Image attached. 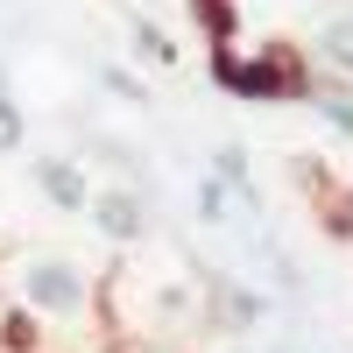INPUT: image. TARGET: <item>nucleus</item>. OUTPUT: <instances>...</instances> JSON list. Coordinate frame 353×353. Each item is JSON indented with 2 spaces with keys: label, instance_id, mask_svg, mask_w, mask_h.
I'll return each instance as SVG.
<instances>
[{
  "label": "nucleus",
  "instance_id": "nucleus-5",
  "mask_svg": "<svg viewBox=\"0 0 353 353\" xmlns=\"http://www.w3.org/2000/svg\"><path fill=\"white\" fill-rule=\"evenodd\" d=\"M28 176H36L43 205H50V212H64V219H85V205H92V191H99L92 170H85L78 156H64V149H57V156H36Z\"/></svg>",
  "mask_w": 353,
  "mask_h": 353
},
{
  "label": "nucleus",
  "instance_id": "nucleus-14",
  "mask_svg": "<svg viewBox=\"0 0 353 353\" xmlns=\"http://www.w3.org/2000/svg\"><path fill=\"white\" fill-rule=\"evenodd\" d=\"M198 219H205V226H226V219H233V198L212 184V176H198Z\"/></svg>",
  "mask_w": 353,
  "mask_h": 353
},
{
  "label": "nucleus",
  "instance_id": "nucleus-12",
  "mask_svg": "<svg viewBox=\"0 0 353 353\" xmlns=\"http://www.w3.org/2000/svg\"><path fill=\"white\" fill-rule=\"evenodd\" d=\"M21 149H28V121H21L14 92L0 85V156H21Z\"/></svg>",
  "mask_w": 353,
  "mask_h": 353
},
{
  "label": "nucleus",
  "instance_id": "nucleus-2",
  "mask_svg": "<svg viewBox=\"0 0 353 353\" xmlns=\"http://www.w3.org/2000/svg\"><path fill=\"white\" fill-rule=\"evenodd\" d=\"M212 64V85L233 99H248V106H311L318 92V71H311V57L304 50H290V43H254V50H212L205 57Z\"/></svg>",
  "mask_w": 353,
  "mask_h": 353
},
{
  "label": "nucleus",
  "instance_id": "nucleus-8",
  "mask_svg": "<svg viewBox=\"0 0 353 353\" xmlns=\"http://www.w3.org/2000/svg\"><path fill=\"white\" fill-rule=\"evenodd\" d=\"M121 28H128V50L141 57V64H156V71H176V64H184V50L170 43V28H156L149 14H134V8H121Z\"/></svg>",
  "mask_w": 353,
  "mask_h": 353
},
{
  "label": "nucleus",
  "instance_id": "nucleus-4",
  "mask_svg": "<svg viewBox=\"0 0 353 353\" xmlns=\"http://www.w3.org/2000/svg\"><path fill=\"white\" fill-rule=\"evenodd\" d=\"M290 176H297L304 198L318 205V226H325L332 241H353V184H346V176L325 170L318 156H297V163H290Z\"/></svg>",
  "mask_w": 353,
  "mask_h": 353
},
{
  "label": "nucleus",
  "instance_id": "nucleus-1",
  "mask_svg": "<svg viewBox=\"0 0 353 353\" xmlns=\"http://www.w3.org/2000/svg\"><path fill=\"white\" fill-rule=\"evenodd\" d=\"M14 311L43 332H99L106 325V276L78 254H21L14 261Z\"/></svg>",
  "mask_w": 353,
  "mask_h": 353
},
{
  "label": "nucleus",
  "instance_id": "nucleus-10",
  "mask_svg": "<svg viewBox=\"0 0 353 353\" xmlns=\"http://www.w3.org/2000/svg\"><path fill=\"white\" fill-rule=\"evenodd\" d=\"M318 57L339 71V85H353V14H332L318 28Z\"/></svg>",
  "mask_w": 353,
  "mask_h": 353
},
{
  "label": "nucleus",
  "instance_id": "nucleus-13",
  "mask_svg": "<svg viewBox=\"0 0 353 353\" xmlns=\"http://www.w3.org/2000/svg\"><path fill=\"white\" fill-rule=\"evenodd\" d=\"M99 92H113L121 106H149V85L134 71H121V64H99Z\"/></svg>",
  "mask_w": 353,
  "mask_h": 353
},
{
  "label": "nucleus",
  "instance_id": "nucleus-9",
  "mask_svg": "<svg viewBox=\"0 0 353 353\" xmlns=\"http://www.w3.org/2000/svg\"><path fill=\"white\" fill-rule=\"evenodd\" d=\"M184 8L198 21L205 50H233V43H241V8H233V0H184Z\"/></svg>",
  "mask_w": 353,
  "mask_h": 353
},
{
  "label": "nucleus",
  "instance_id": "nucleus-11",
  "mask_svg": "<svg viewBox=\"0 0 353 353\" xmlns=\"http://www.w3.org/2000/svg\"><path fill=\"white\" fill-rule=\"evenodd\" d=\"M311 113H318V121H325L332 134H346V141H353V85H325V78H318Z\"/></svg>",
  "mask_w": 353,
  "mask_h": 353
},
{
  "label": "nucleus",
  "instance_id": "nucleus-3",
  "mask_svg": "<svg viewBox=\"0 0 353 353\" xmlns=\"http://www.w3.org/2000/svg\"><path fill=\"white\" fill-rule=\"evenodd\" d=\"M85 219H92L113 248H141L149 241V191L141 184H99L92 205H85Z\"/></svg>",
  "mask_w": 353,
  "mask_h": 353
},
{
  "label": "nucleus",
  "instance_id": "nucleus-6",
  "mask_svg": "<svg viewBox=\"0 0 353 353\" xmlns=\"http://www.w3.org/2000/svg\"><path fill=\"white\" fill-rule=\"evenodd\" d=\"M205 318L219 332H254V325H269V297L241 276H205Z\"/></svg>",
  "mask_w": 353,
  "mask_h": 353
},
{
  "label": "nucleus",
  "instance_id": "nucleus-7",
  "mask_svg": "<svg viewBox=\"0 0 353 353\" xmlns=\"http://www.w3.org/2000/svg\"><path fill=\"white\" fill-rule=\"evenodd\" d=\"M205 176H212V184H219L233 205H241L248 219L261 212V184H254V163H248L241 141H219V149H212V170H205Z\"/></svg>",
  "mask_w": 353,
  "mask_h": 353
}]
</instances>
